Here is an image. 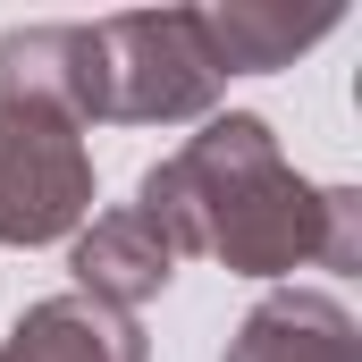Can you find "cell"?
Returning <instances> with one entry per match:
<instances>
[{"instance_id": "obj_9", "label": "cell", "mask_w": 362, "mask_h": 362, "mask_svg": "<svg viewBox=\"0 0 362 362\" xmlns=\"http://www.w3.org/2000/svg\"><path fill=\"white\" fill-rule=\"evenodd\" d=\"M0 362H8V354H0Z\"/></svg>"}, {"instance_id": "obj_3", "label": "cell", "mask_w": 362, "mask_h": 362, "mask_svg": "<svg viewBox=\"0 0 362 362\" xmlns=\"http://www.w3.org/2000/svg\"><path fill=\"white\" fill-rule=\"evenodd\" d=\"M93 219V152L59 118H0V245H59Z\"/></svg>"}, {"instance_id": "obj_2", "label": "cell", "mask_w": 362, "mask_h": 362, "mask_svg": "<svg viewBox=\"0 0 362 362\" xmlns=\"http://www.w3.org/2000/svg\"><path fill=\"white\" fill-rule=\"evenodd\" d=\"M93 118L101 127H185L211 118L219 68L194 34V8H127L93 17Z\"/></svg>"}, {"instance_id": "obj_5", "label": "cell", "mask_w": 362, "mask_h": 362, "mask_svg": "<svg viewBox=\"0 0 362 362\" xmlns=\"http://www.w3.org/2000/svg\"><path fill=\"white\" fill-rule=\"evenodd\" d=\"M68 270H76V295L110 303V312H135V303H152V295L177 278V245L127 202V211H101V219L76 228Z\"/></svg>"}, {"instance_id": "obj_4", "label": "cell", "mask_w": 362, "mask_h": 362, "mask_svg": "<svg viewBox=\"0 0 362 362\" xmlns=\"http://www.w3.org/2000/svg\"><path fill=\"white\" fill-rule=\"evenodd\" d=\"M93 25H8L0 34V118H59V127H101L93 118Z\"/></svg>"}, {"instance_id": "obj_6", "label": "cell", "mask_w": 362, "mask_h": 362, "mask_svg": "<svg viewBox=\"0 0 362 362\" xmlns=\"http://www.w3.org/2000/svg\"><path fill=\"white\" fill-rule=\"evenodd\" d=\"M219 362H362V329H354V312L337 295L278 286V295H262L236 320V337H228Z\"/></svg>"}, {"instance_id": "obj_8", "label": "cell", "mask_w": 362, "mask_h": 362, "mask_svg": "<svg viewBox=\"0 0 362 362\" xmlns=\"http://www.w3.org/2000/svg\"><path fill=\"white\" fill-rule=\"evenodd\" d=\"M194 34H202V51H211L219 76H270V68H286L295 51H312L320 34H337V8L295 17V8L236 0V8H194Z\"/></svg>"}, {"instance_id": "obj_7", "label": "cell", "mask_w": 362, "mask_h": 362, "mask_svg": "<svg viewBox=\"0 0 362 362\" xmlns=\"http://www.w3.org/2000/svg\"><path fill=\"white\" fill-rule=\"evenodd\" d=\"M0 354L8 362H152V346H144L135 312H110L93 295H42L8 320Z\"/></svg>"}, {"instance_id": "obj_1", "label": "cell", "mask_w": 362, "mask_h": 362, "mask_svg": "<svg viewBox=\"0 0 362 362\" xmlns=\"http://www.w3.org/2000/svg\"><path fill=\"white\" fill-rule=\"evenodd\" d=\"M135 211L185 253L228 262L236 278L286 270H362V194L312 185L278 152L270 118L219 110L202 135H185L169 160H152L135 185Z\"/></svg>"}]
</instances>
